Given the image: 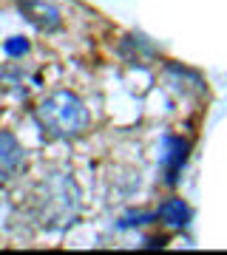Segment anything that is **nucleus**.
<instances>
[{
	"label": "nucleus",
	"instance_id": "1",
	"mask_svg": "<svg viewBox=\"0 0 227 255\" xmlns=\"http://www.w3.org/2000/svg\"><path fill=\"white\" fill-rule=\"evenodd\" d=\"M26 213L37 227H45V230L68 227L80 216V187L68 173L43 176L31 187Z\"/></svg>",
	"mask_w": 227,
	"mask_h": 255
},
{
	"label": "nucleus",
	"instance_id": "2",
	"mask_svg": "<svg viewBox=\"0 0 227 255\" xmlns=\"http://www.w3.org/2000/svg\"><path fill=\"white\" fill-rule=\"evenodd\" d=\"M34 119L40 130L51 139H80L91 128V114L85 108V102L71 91H57L51 97H45L40 102V108L34 111Z\"/></svg>",
	"mask_w": 227,
	"mask_h": 255
},
{
	"label": "nucleus",
	"instance_id": "3",
	"mask_svg": "<svg viewBox=\"0 0 227 255\" xmlns=\"http://www.w3.org/2000/svg\"><path fill=\"white\" fill-rule=\"evenodd\" d=\"M23 164H26V153L17 136L9 130H0V182H9L11 176H17Z\"/></svg>",
	"mask_w": 227,
	"mask_h": 255
},
{
	"label": "nucleus",
	"instance_id": "4",
	"mask_svg": "<svg viewBox=\"0 0 227 255\" xmlns=\"http://www.w3.org/2000/svg\"><path fill=\"white\" fill-rule=\"evenodd\" d=\"M20 9L26 11V17L31 20L37 28H43V31L60 28V11H57L51 3H45V0H20Z\"/></svg>",
	"mask_w": 227,
	"mask_h": 255
},
{
	"label": "nucleus",
	"instance_id": "5",
	"mask_svg": "<svg viewBox=\"0 0 227 255\" xmlns=\"http://www.w3.org/2000/svg\"><path fill=\"white\" fill-rule=\"evenodd\" d=\"M156 216H159L162 221H168V224H176V227H179V224L188 221V207H185L179 199H171V201H165L162 207H159Z\"/></svg>",
	"mask_w": 227,
	"mask_h": 255
}]
</instances>
